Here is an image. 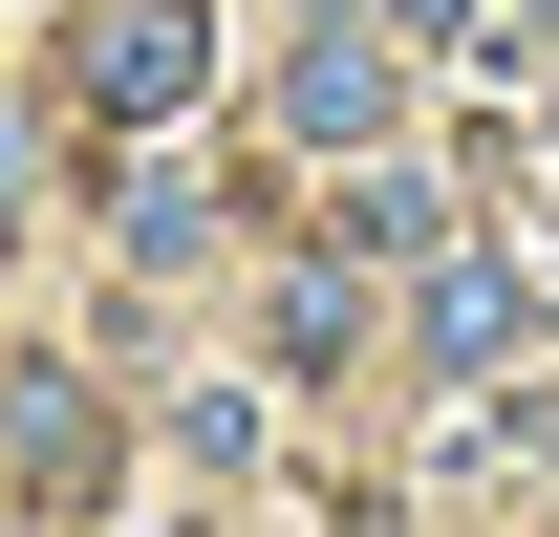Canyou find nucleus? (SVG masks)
I'll return each instance as SVG.
<instances>
[{
	"mask_svg": "<svg viewBox=\"0 0 559 537\" xmlns=\"http://www.w3.org/2000/svg\"><path fill=\"white\" fill-rule=\"evenodd\" d=\"M86 65H108V108H173V86H194V0H130Z\"/></svg>",
	"mask_w": 559,
	"mask_h": 537,
	"instance_id": "1",
	"label": "nucleus"
}]
</instances>
